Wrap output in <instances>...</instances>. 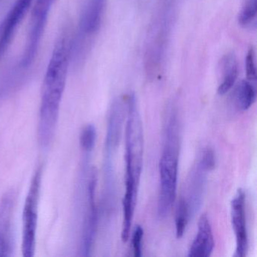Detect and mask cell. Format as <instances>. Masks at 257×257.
<instances>
[{
    "instance_id": "1",
    "label": "cell",
    "mask_w": 257,
    "mask_h": 257,
    "mask_svg": "<svg viewBox=\"0 0 257 257\" xmlns=\"http://www.w3.org/2000/svg\"><path fill=\"white\" fill-rule=\"evenodd\" d=\"M73 37L70 25L67 24L63 26L55 41L43 79L38 127L39 141L43 147L50 144L56 129L71 63Z\"/></svg>"
},
{
    "instance_id": "2",
    "label": "cell",
    "mask_w": 257,
    "mask_h": 257,
    "mask_svg": "<svg viewBox=\"0 0 257 257\" xmlns=\"http://www.w3.org/2000/svg\"><path fill=\"white\" fill-rule=\"evenodd\" d=\"M127 119L125 131V179L139 183L144 159V128L134 94L127 97Z\"/></svg>"
},
{
    "instance_id": "3",
    "label": "cell",
    "mask_w": 257,
    "mask_h": 257,
    "mask_svg": "<svg viewBox=\"0 0 257 257\" xmlns=\"http://www.w3.org/2000/svg\"><path fill=\"white\" fill-rule=\"evenodd\" d=\"M57 0H34L23 54L17 64L18 70L27 71L35 62L47 26L49 14Z\"/></svg>"
},
{
    "instance_id": "4",
    "label": "cell",
    "mask_w": 257,
    "mask_h": 257,
    "mask_svg": "<svg viewBox=\"0 0 257 257\" xmlns=\"http://www.w3.org/2000/svg\"><path fill=\"white\" fill-rule=\"evenodd\" d=\"M179 149L165 147L159 162L160 194L158 213L164 218L171 211L177 195Z\"/></svg>"
},
{
    "instance_id": "5",
    "label": "cell",
    "mask_w": 257,
    "mask_h": 257,
    "mask_svg": "<svg viewBox=\"0 0 257 257\" xmlns=\"http://www.w3.org/2000/svg\"><path fill=\"white\" fill-rule=\"evenodd\" d=\"M42 174L43 170L40 167L31 180L24 205L22 250L25 257H33L35 252Z\"/></svg>"
},
{
    "instance_id": "6",
    "label": "cell",
    "mask_w": 257,
    "mask_h": 257,
    "mask_svg": "<svg viewBox=\"0 0 257 257\" xmlns=\"http://www.w3.org/2000/svg\"><path fill=\"white\" fill-rule=\"evenodd\" d=\"M97 181V171L95 168H93L87 186V209L82 228V255L85 256L90 255L97 232L98 222L95 198Z\"/></svg>"
},
{
    "instance_id": "7",
    "label": "cell",
    "mask_w": 257,
    "mask_h": 257,
    "mask_svg": "<svg viewBox=\"0 0 257 257\" xmlns=\"http://www.w3.org/2000/svg\"><path fill=\"white\" fill-rule=\"evenodd\" d=\"M34 0H16L0 23V60L4 58L13 38L32 7Z\"/></svg>"
},
{
    "instance_id": "8",
    "label": "cell",
    "mask_w": 257,
    "mask_h": 257,
    "mask_svg": "<svg viewBox=\"0 0 257 257\" xmlns=\"http://www.w3.org/2000/svg\"><path fill=\"white\" fill-rule=\"evenodd\" d=\"M231 220L236 238L234 255L244 257L248 249V235L245 210V193L239 189L231 202Z\"/></svg>"
},
{
    "instance_id": "9",
    "label": "cell",
    "mask_w": 257,
    "mask_h": 257,
    "mask_svg": "<svg viewBox=\"0 0 257 257\" xmlns=\"http://www.w3.org/2000/svg\"><path fill=\"white\" fill-rule=\"evenodd\" d=\"M16 204L14 192H9L0 201V256H10L13 250L12 220Z\"/></svg>"
},
{
    "instance_id": "10",
    "label": "cell",
    "mask_w": 257,
    "mask_h": 257,
    "mask_svg": "<svg viewBox=\"0 0 257 257\" xmlns=\"http://www.w3.org/2000/svg\"><path fill=\"white\" fill-rule=\"evenodd\" d=\"M106 0H86L79 22V34L74 39L85 43V39L95 34L101 25Z\"/></svg>"
},
{
    "instance_id": "11",
    "label": "cell",
    "mask_w": 257,
    "mask_h": 257,
    "mask_svg": "<svg viewBox=\"0 0 257 257\" xmlns=\"http://www.w3.org/2000/svg\"><path fill=\"white\" fill-rule=\"evenodd\" d=\"M214 246V237L211 224L207 215L204 213L198 220V232L189 248L188 256H210Z\"/></svg>"
},
{
    "instance_id": "12",
    "label": "cell",
    "mask_w": 257,
    "mask_h": 257,
    "mask_svg": "<svg viewBox=\"0 0 257 257\" xmlns=\"http://www.w3.org/2000/svg\"><path fill=\"white\" fill-rule=\"evenodd\" d=\"M124 121V106L121 99L112 103L109 112L107 132L106 136V150L109 155L115 151L119 144Z\"/></svg>"
},
{
    "instance_id": "13",
    "label": "cell",
    "mask_w": 257,
    "mask_h": 257,
    "mask_svg": "<svg viewBox=\"0 0 257 257\" xmlns=\"http://www.w3.org/2000/svg\"><path fill=\"white\" fill-rule=\"evenodd\" d=\"M207 171L198 163L195 169L191 173L189 179V192L187 201L190 216H193L202 204L204 186L206 183V174Z\"/></svg>"
},
{
    "instance_id": "14",
    "label": "cell",
    "mask_w": 257,
    "mask_h": 257,
    "mask_svg": "<svg viewBox=\"0 0 257 257\" xmlns=\"http://www.w3.org/2000/svg\"><path fill=\"white\" fill-rule=\"evenodd\" d=\"M221 71L222 73V82L217 88L219 95H224L231 89L237 80L238 70L235 56L233 54H228L221 61Z\"/></svg>"
},
{
    "instance_id": "15",
    "label": "cell",
    "mask_w": 257,
    "mask_h": 257,
    "mask_svg": "<svg viewBox=\"0 0 257 257\" xmlns=\"http://www.w3.org/2000/svg\"><path fill=\"white\" fill-rule=\"evenodd\" d=\"M255 97L256 91L250 81H241L237 87L234 95L236 106L240 110H247L255 102Z\"/></svg>"
},
{
    "instance_id": "16",
    "label": "cell",
    "mask_w": 257,
    "mask_h": 257,
    "mask_svg": "<svg viewBox=\"0 0 257 257\" xmlns=\"http://www.w3.org/2000/svg\"><path fill=\"white\" fill-rule=\"evenodd\" d=\"M190 218L187 201L186 198H180L177 204L175 213L176 236L177 238H181L183 237Z\"/></svg>"
},
{
    "instance_id": "17",
    "label": "cell",
    "mask_w": 257,
    "mask_h": 257,
    "mask_svg": "<svg viewBox=\"0 0 257 257\" xmlns=\"http://www.w3.org/2000/svg\"><path fill=\"white\" fill-rule=\"evenodd\" d=\"M96 140H97V131L95 127L92 124L85 126L82 131L80 139H79L82 150L86 153L92 151L95 146Z\"/></svg>"
},
{
    "instance_id": "18",
    "label": "cell",
    "mask_w": 257,
    "mask_h": 257,
    "mask_svg": "<svg viewBox=\"0 0 257 257\" xmlns=\"http://www.w3.org/2000/svg\"><path fill=\"white\" fill-rule=\"evenodd\" d=\"M256 0H247L238 16L240 26H249L255 20L256 16Z\"/></svg>"
},
{
    "instance_id": "19",
    "label": "cell",
    "mask_w": 257,
    "mask_h": 257,
    "mask_svg": "<svg viewBox=\"0 0 257 257\" xmlns=\"http://www.w3.org/2000/svg\"><path fill=\"white\" fill-rule=\"evenodd\" d=\"M144 234L143 227L140 225H137L132 234V246H133L135 256L141 257L142 255V241Z\"/></svg>"
},
{
    "instance_id": "20",
    "label": "cell",
    "mask_w": 257,
    "mask_h": 257,
    "mask_svg": "<svg viewBox=\"0 0 257 257\" xmlns=\"http://www.w3.org/2000/svg\"><path fill=\"white\" fill-rule=\"evenodd\" d=\"M246 78L249 81H255L256 79V67L255 62V52L252 48L248 51L246 57Z\"/></svg>"
},
{
    "instance_id": "21",
    "label": "cell",
    "mask_w": 257,
    "mask_h": 257,
    "mask_svg": "<svg viewBox=\"0 0 257 257\" xmlns=\"http://www.w3.org/2000/svg\"><path fill=\"white\" fill-rule=\"evenodd\" d=\"M198 164H200L207 171H211L215 168L216 156L211 148H207L204 150Z\"/></svg>"
},
{
    "instance_id": "22",
    "label": "cell",
    "mask_w": 257,
    "mask_h": 257,
    "mask_svg": "<svg viewBox=\"0 0 257 257\" xmlns=\"http://www.w3.org/2000/svg\"><path fill=\"white\" fill-rule=\"evenodd\" d=\"M0 1H1V0H0Z\"/></svg>"
}]
</instances>
